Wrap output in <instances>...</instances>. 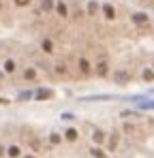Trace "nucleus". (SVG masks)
<instances>
[{
  "label": "nucleus",
  "instance_id": "nucleus-1",
  "mask_svg": "<svg viewBox=\"0 0 154 158\" xmlns=\"http://www.w3.org/2000/svg\"><path fill=\"white\" fill-rule=\"evenodd\" d=\"M113 81L120 83V85H126L131 81V73L124 71V69H118V71H113Z\"/></svg>",
  "mask_w": 154,
  "mask_h": 158
},
{
  "label": "nucleus",
  "instance_id": "nucleus-2",
  "mask_svg": "<svg viewBox=\"0 0 154 158\" xmlns=\"http://www.w3.org/2000/svg\"><path fill=\"white\" fill-rule=\"evenodd\" d=\"M94 71H97V75H99V77H105V75H107V71H109V69H107V60H99V62H97V66H94Z\"/></svg>",
  "mask_w": 154,
  "mask_h": 158
},
{
  "label": "nucleus",
  "instance_id": "nucleus-3",
  "mask_svg": "<svg viewBox=\"0 0 154 158\" xmlns=\"http://www.w3.org/2000/svg\"><path fill=\"white\" fill-rule=\"evenodd\" d=\"M77 66H79V71H81V75H88V73H90V64H88L86 58H81V60L77 62Z\"/></svg>",
  "mask_w": 154,
  "mask_h": 158
},
{
  "label": "nucleus",
  "instance_id": "nucleus-4",
  "mask_svg": "<svg viewBox=\"0 0 154 158\" xmlns=\"http://www.w3.org/2000/svg\"><path fill=\"white\" fill-rule=\"evenodd\" d=\"M103 13H105V17H107V19H113V17H116V11H113V6H111V4H105V6H103Z\"/></svg>",
  "mask_w": 154,
  "mask_h": 158
},
{
  "label": "nucleus",
  "instance_id": "nucleus-5",
  "mask_svg": "<svg viewBox=\"0 0 154 158\" xmlns=\"http://www.w3.org/2000/svg\"><path fill=\"white\" fill-rule=\"evenodd\" d=\"M133 22H135V24H146V22H148V15H146V13H135V15H133Z\"/></svg>",
  "mask_w": 154,
  "mask_h": 158
},
{
  "label": "nucleus",
  "instance_id": "nucleus-6",
  "mask_svg": "<svg viewBox=\"0 0 154 158\" xmlns=\"http://www.w3.org/2000/svg\"><path fill=\"white\" fill-rule=\"evenodd\" d=\"M49 96H51L49 90H43V88H41V90H37V98H39V101H45V98H49Z\"/></svg>",
  "mask_w": 154,
  "mask_h": 158
},
{
  "label": "nucleus",
  "instance_id": "nucleus-7",
  "mask_svg": "<svg viewBox=\"0 0 154 158\" xmlns=\"http://www.w3.org/2000/svg\"><path fill=\"white\" fill-rule=\"evenodd\" d=\"M56 11H58L60 17H66V4H64V2H58V4H56Z\"/></svg>",
  "mask_w": 154,
  "mask_h": 158
},
{
  "label": "nucleus",
  "instance_id": "nucleus-8",
  "mask_svg": "<svg viewBox=\"0 0 154 158\" xmlns=\"http://www.w3.org/2000/svg\"><path fill=\"white\" fill-rule=\"evenodd\" d=\"M32 96H37V92H30V90H28V92H22L17 98H19V101H30Z\"/></svg>",
  "mask_w": 154,
  "mask_h": 158
},
{
  "label": "nucleus",
  "instance_id": "nucleus-9",
  "mask_svg": "<svg viewBox=\"0 0 154 158\" xmlns=\"http://www.w3.org/2000/svg\"><path fill=\"white\" fill-rule=\"evenodd\" d=\"M64 137H66L69 141H75V139H77V130H75V128H69V130L64 132Z\"/></svg>",
  "mask_w": 154,
  "mask_h": 158
},
{
  "label": "nucleus",
  "instance_id": "nucleus-10",
  "mask_svg": "<svg viewBox=\"0 0 154 158\" xmlns=\"http://www.w3.org/2000/svg\"><path fill=\"white\" fill-rule=\"evenodd\" d=\"M6 154H9L11 158H17L19 156V148H17V145H11V148L6 150Z\"/></svg>",
  "mask_w": 154,
  "mask_h": 158
},
{
  "label": "nucleus",
  "instance_id": "nucleus-11",
  "mask_svg": "<svg viewBox=\"0 0 154 158\" xmlns=\"http://www.w3.org/2000/svg\"><path fill=\"white\" fill-rule=\"evenodd\" d=\"M4 71H6V73H15V62H13V60H6V62H4Z\"/></svg>",
  "mask_w": 154,
  "mask_h": 158
},
{
  "label": "nucleus",
  "instance_id": "nucleus-12",
  "mask_svg": "<svg viewBox=\"0 0 154 158\" xmlns=\"http://www.w3.org/2000/svg\"><path fill=\"white\" fill-rule=\"evenodd\" d=\"M28 143H30V148H32L34 152H41V143H39L37 139H32V137H30V139H28Z\"/></svg>",
  "mask_w": 154,
  "mask_h": 158
},
{
  "label": "nucleus",
  "instance_id": "nucleus-13",
  "mask_svg": "<svg viewBox=\"0 0 154 158\" xmlns=\"http://www.w3.org/2000/svg\"><path fill=\"white\" fill-rule=\"evenodd\" d=\"M41 47H43V51H53V47H51V41L49 39H43V43H41Z\"/></svg>",
  "mask_w": 154,
  "mask_h": 158
},
{
  "label": "nucleus",
  "instance_id": "nucleus-14",
  "mask_svg": "<svg viewBox=\"0 0 154 158\" xmlns=\"http://www.w3.org/2000/svg\"><path fill=\"white\" fill-rule=\"evenodd\" d=\"M41 9H43V11H51V9H53V0H43V2H41Z\"/></svg>",
  "mask_w": 154,
  "mask_h": 158
},
{
  "label": "nucleus",
  "instance_id": "nucleus-15",
  "mask_svg": "<svg viewBox=\"0 0 154 158\" xmlns=\"http://www.w3.org/2000/svg\"><path fill=\"white\" fill-rule=\"evenodd\" d=\"M144 79H146V81H152V79H154V71L146 69V71H144Z\"/></svg>",
  "mask_w": 154,
  "mask_h": 158
},
{
  "label": "nucleus",
  "instance_id": "nucleus-16",
  "mask_svg": "<svg viewBox=\"0 0 154 158\" xmlns=\"http://www.w3.org/2000/svg\"><path fill=\"white\" fill-rule=\"evenodd\" d=\"M97 9H99V6H97V2L92 0V2L88 4V13H90V15H94V13H97Z\"/></svg>",
  "mask_w": 154,
  "mask_h": 158
},
{
  "label": "nucleus",
  "instance_id": "nucleus-17",
  "mask_svg": "<svg viewBox=\"0 0 154 158\" xmlns=\"http://www.w3.org/2000/svg\"><path fill=\"white\" fill-rule=\"evenodd\" d=\"M56 73H58V75H64V73H66V66H64L62 62H60V64H56Z\"/></svg>",
  "mask_w": 154,
  "mask_h": 158
},
{
  "label": "nucleus",
  "instance_id": "nucleus-18",
  "mask_svg": "<svg viewBox=\"0 0 154 158\" xmlns=\"http://www.w3.org/2000/svg\"><path fill=\"white\" fill-rule=\"evenodd\" d=\"M49 141L53 143V145H56V143H60V135H58V132H51V135H49Z\"/></svg>",
  "mask_w": 154,
  "mask_h": 158
},
{
  "label": "nucleus",
  "instance_id": "nucleus-19",
  "mask_svg": "<svg viewBox=\"0 0 154 158\" xmlns=\"http://www.w3.org/2000/svg\"><path fill=\"white\" fill-rule=\"evenodd\" d=\"M90 154H92V156H97V158H103V156H105L99 148H92V150H90Z\"/></svg>",
  "mask_w": 154,
  "mask_h": 158
},
{
  "label": "nucleus",
  "instance_id": "nucleus-20",
  "mask_svg": "<svg viewBox=\"0 0 154 158\" xmlns=\"http://www.w3.org/2000/svg\"><path fill=\"white\" fill-rule=\"evenodd\" d=\"M24 77H26V79H34V69H26Z\"/></svg>",
  "mask_w": 154,
  "mask_h": 158
},
{
  "label": "nucleus",
  "instance_id": "nucleus-21",
  "mask_svg": "<svg viewBox=\"0 0 154 158\" xmlns=\"http://www.w3.org/2000/svg\"><path fill=\"white\" fill-rule=\"evenodd\" d=\"M92 137H94V141H97V143H101V141H103V132H101V130H97Z\"/></svg>",
  "mask_w": 154,
  "mask_h": 158
},
{
  "label": "nucleus",
  "instance_id": "nucleus-22",
  "mask_svg": "<svg viewBox=\"0 0 154 158\" xmlns=\"http://www.w3.org/2000/svg\"><path fill=\"white\" fill-rule=\"evenodd\" d=\"M144 109H154V103H150V101H146V103H139Z\"/></svg>",
  "mask_w": 154,
  "mask_h": 158
},
{
  "label": "nucleus",
  "instance_id": "nucleus-23",
  "mask_svg": "<svg viewBox=\"0 0 154 158\" xmlns=\"http://www.w3.org/2000/svg\"><path fill=\"white\" fill-rule=\"evenodd\" d=\"M60 118H62V120H73V118H75V116H73V113H62Z\"/></svg>",
  "mask_w": 154,
  "mask_h": 158
},
{
  "label": "nucleus",
  "instance_id": "nucleus-24",
  "mask_svg": "<svg viewBox=\"0 0 154 158\" xmlns=\"http://www.w3.org/2000/svg\"><path fill=\"white\" fill-rule=\"evenodd\" d=\"M15 2H17V4H19V6H24V4H28V2H30V0H15Z\"/></svg>",
  "mask_w": 154,
  "mask_h": 158
},
{
  "label": "nucleus",
  "instance_id": "nucleus-25",
  "mask_svg": "<svg viewBox=\"0 0 154 158\" xmlns=\"http://www.w3.org/2000/svg\"><path fill=\"white\" fill-rule=\"evenodd\" d=\"M2 154H4V148H2V145H0V156H2Z\"/></svg>",
  "mask_w": 154,
  "mask_h": 158
},
{
  "label": "nucleus",
  "instance_id": "nucleus-26",
  "mask_svg": "<svg viewBox=\"0 0 154 158\" xmlns=\"http://www.w3.org/2000/svg\"><path fill=\"white\" fill-rule=\"evenodd\" d=\"M4 103H6V101H4V98H0V105H4Z\"/></svg>",
  "mask_w": 154,
  "mask_h": 158
},
{
  "label": "nucleus",
  "instance_id": "nucleus-27",
  "mask_svg": "<svg viewBox=\"0 0 154 158\" xmlns=\"http://www.w3.org/2000/svg\"><path fill=\"white\" fill-rule=\"evenodd\" d=\"M26 158H37V156H26Z\"/></svg>",
  "mask_w": 154,
  "mask_h": 158
},
{
  "label": "nucleus",
  "instance_id": "nucleus-28",
  "mask_svg": "<svg viewBox=\"0 0 154 158\" xmlns=\"http://www.w3.org/2000/svg\"><path fill=\"white\" fill-rule=\"evenodd\" d=\"M0 81H2V73H0Z\"/></svg>",
  "mask_w": 154,
  "mask_h": 158
}]
</instances>
